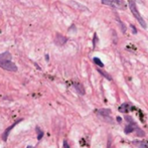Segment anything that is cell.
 <instances>
[{
  "label": "cell",
  "mask_w": 148,
  "mask_h": 148,
  "mask_svg": "<svg viewBox=\"0 0 148 148\" xmlns=\"http://www.w3.org/2000/svg\"><path fill=\"white\" fill-rule=\"evenodd\" d=\"M12 57L11 53L9 51H5V53H0V68L6 70L9 72H16L17 71V67L16 65L11 61Z\"/></svg>",
  "instance_id": "1"
},
{
  "label": "cell",
  "mask_w": 148,
  "mask_h": 148,
  "mask_svg": "<svg viewBox=\"0 0 148 148\" xmlns=\"http://www.w3.org/2000/svg\"><path fill=\"white\" fill-rule=\"evenodd\" d=\"M97 114L102 117H109L111 114V110L110 109H99L97 111Z\"/></svg>",
  "instance_id": "6"
},
{
  "label": "cell",
  "mask_w": 148,
  "mask_h": 148,
  "mask_svg": "<svg viewBox=\"0 0 148 148\" xmlns=\"http://www.w3.org/2000/svg\"><path fill=\"white\" fill-rule=\"evenodd\" d=\"M26 148H34V147H32V146H28V147H26Z\"/></svg>",
  "instance_id": "16"
},
{
  "label": "cell",
  "mask_w": 148,
  "mask_h": 148,
  "mask_svg": "<svg viewBox=\"0 0 148 148\" xmlns=\"http://www.w3.org/2000/svg\"><path fill=\"white\" fill-rule=\"evenodd\" d=\"M119 111H120V112H122V113L128 112V111H129V105L128 104H123V105H121V107L119 108Z\"/></svg>",
  "instance_id": "8"
},
{
  "label": "cell",
  "mask_w": 148,
  "mask_h": 148,
  "mask_svg": "<svg viewBox=\"0 0 148 148\" xmlns=\"http://www.w3.org/2000/svg\"><path fill=\"white\" fill-rule=\"evenodd\" d=\"M131 28H132V32H133V33H135V34H136L137 33V30H136V27H135V26H133L132 25V24H131Z\"/></svg>",
  "instance_id": "12"
},
{
  "label": "cell",
  "mask_w": 148,
  "mask_h": 148,
  "mask_svg": "<svg viewBox=\"0 0 148 148\" xmlns=\"http://www.w3.org/2000/svg\"><path fill=\"white\" fill-rule=\"evenodd\" d=\"M93 61H94V63H96V65H98L99 67H104V63H102V61H101L100 59H98V57H94L93 59Z\"/></svg>",
  "instance_id": "9"
},
{
  "label": "cell",
  "mask_w": 148,
  "mask_h": 148,
  "mask_svg": "<svg viewBox=\"0 0 148 148\" xmlns=\"http://www.w3.org/2000/svg\"><path fill=\"white\" fill-rule=\"evenodd\" d=\"M46 61H48V55H46Z\"/></svg>",
  "instance_id": "15"
},
{
  "label": "cell",
  "mask_w": 148,
  "mask_h": 148,
  "mask_svg": "<svg viewBox=\"0 0 148 148\" xmlns=\"http://www.w3.org/2000/svg\"><path fill=\"white\" fill-rule=\"evenodd\" d=\"M74 88L76 89V91L80 94V95H85V89L82 86V84L80 83H74Z\"/></svg>",
  "instance_id": "7"
},
{
  "label": "cell",
  "mask_w": 148,
  "mask_h": 148,
  "mask_svg": "<svg viewBox=\"0 0 148 148\" xmlns=\"http://www.w3.org/2000/svg\"><path fill=\"white\" fill-rule=\"evenodd\" d=\"M98 72H99V73H100V74H101V75H102V76H104V77H105V78H106V79H107V80H109V81H111V80H112V78H111V77H110V76H109V75H108V74H106V73H105V72H103V71H102V70L98 69Z\"/></svg>",
  "instance_id": "10"
},
{
  "label": "cell",
  "mask_w": 148,
  "mask_h": 148,
  "mask_svg": "<svg viewBox=\"0 0 148 148\" xmlns=\"http://www.w3.org/2000/svg\"><path fill=\"white\" fill-rule=\"evenodd\" d=\"M36 132H38V140H40V139H42V135H44V132L40 130V127H36Z\"/></svg>",
  "instance_id": "11"
},
{
  "label": "cell",
  "mask_w": 148,
  "mask_h": 148,
  "mask_svg": "<svg viewBox=\"0 0 148 148\" xmlns=\"http://www.w3.org/2000/svg\"><path fill=\"white\" fill-rule=\"evenodd\" d=\"M101 2L105 5L111 6V7L117 8V9H125L126 8L122 0H101Z\"/></svg>",
  "instance_id": "3"
},
{
  "label": "cell",
  "mask_w": 148,
  "mask_h": 148,
  "mask_svg": "<svg viewBox=\"0 0 148 148\" xmlns=\"http://www.w3.org/2000/svg\"><path fill=\"white\" fill-rule=\"evenodd\" d=\"M68 42V38H65L61 34H57V38H55V44H59V46H63L65 42Z\"/></svg>",
  "instance_id": "5"
},
{
  "label": "cell",
  "mask_w": 148,
  "mask_h": 148,
  "mask_svg": "<svg viewBox=\"0 0 148 148\" xmlns=\"http://www.w3.org/2000/svg\"><path fill=\"white\" fill-rule=\"evenodd\" d=\"M137 2H140V3H144V0H136Z\"/></svg>",
  "instance_id": "14"
},
{
  "label": "cell",
  "mask_w": 148,
  "mask_h": 148,
  "mask_svg": "<svg viewBox=\"0 0 148 148\" xmlns=\"http://www.w3.org/2000/svg\"><path fill=\"white\" fill-rule=\"evenodd\" d=\"M63 146H65V148H70L69 147V144H68L67 141H65V142H63Z\"/></svg>",
  "instance_id": "13"
},
{
  "label": "cell",
  "mask_w": 148,
  "mask_h": 148,
  "mask_svg": "<svg viewBox=\"0 0 148 148\" xmlns=\"http://www.w3.org/2000/svg\"><path fill=\"white\" fill-rule=\"evenodd\" d=\"M20 121H22V119H19V120H18V121H16V122H14L13 124L11 125V126H9L7 129H6V130H5V132H4V133H3V135H2V139H3L4 141H6V140H7L8 134H9V133H10V131H11L12 129L14 128V126H15V125L17 124V123H19Z\"/></svg>",
  "instance_id": "4"
},
{
  "label": "cell",
  "mask_w": 148,
  "mask_h": 148,
  "mask_svg": "<svg viewBox=\"0 0 148 148\" xmlns=\"http://www.w3.org/2000/svg\"><path fill=\"white\" fill-rule=\"evenodd\" d=\"M128 5H129V8H130L131 12H132V14L134 15V17L136 18L137 20H138V22L140 23V25L142 26L143 28H146L147 27V24H146V22H145V20L142 18V16L140 15V13H139L138 9H137L136 3H135L134 0H129V1H128Z\"/></svg>",
  "instance_id": "2"
}]
</instances>
